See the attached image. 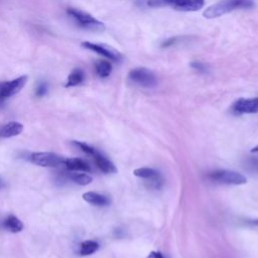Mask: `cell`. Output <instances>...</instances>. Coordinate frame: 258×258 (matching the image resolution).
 Listing matches in <instances>:
<instances>
[{
    "instance_id": "cell-1",
    "label": "cell",
    "mask_w": 258,
    "mask_h": 258,
    "mask_svg": "<svg viewBox=\"0 0 258 258\" xmlns=\"http://www.w3.org/2000/svg\"><path fill=\"white\" fill-rule=\"evenodd\" d=\"M253 5L252 0H221L209 6L204 11V16L206 18H216L237 9L251 8Z\"/></svg>"
},
{
    "instance_id": "cell-2",
    "label": "cell",
    "mask_w": 258,
    "mask_h": 258,
    "mask_svg": "<svg viewBox=\"0 0 258 258\" xmlns=\"http://www.w3.org/2000/svg\"><path fill=\"white\" fill-rule=\"evenodd\" d=\"M68 14L73 17L77 24L85 29H89V30H93V31H103L105 29V25L97 20L95 17H93L91 14L76 9V8H69L67 10Z\"/></svg>"
},
{
    "instance_id": "cell-3",
    "label": "cell",
    "mask_w": 258,
    "mask_h": 258,
    "mask_svg": "<svg viewBox=\"0 0 258 258\" xmlns=\"http://www.w3.org/2000/svg\"><path fill=\"white\" fill-rule=\"evenodd\" d=\"M207 177L214 182H218V183H224V184H235V185H239V184H244L246 183L247 179L246 177L237 172V171H233V170H216L213 172H210Z\"/></svg>"
},
{
    "instance_id": "cell-4",
    "label": "cell",
    "mask_w": 258,
    "mask_h": 258,
    "mask_svg": "<svg viewBox=\"0 0 258 258\" xmlns=\"http://www.w3.org/2000/svg\"><path fill=\"white\" fill-rule=\"evenodd\" d=\"M128 78L131 82L143 88H153L157 85L155 74L146 68H136L131 70Z\"/></svg>"
},
{
    "instance_id": "cell-5",
    "label": "cell",
    "mask_w": 258,
    "mask_h": 258,
    "mask_svg": "<svg viewBox=\"0 0 258 258\" xmlns=\"http://www.w3.org/2000/svg\"><path fill=\"white\" fill-rule=\"evenodd\" d=\"M66 158L52 152H34L30 155V161L42 167H55L64 163Z\"/></svg>"
},
{
    "instance_id": "cell-6",
    "label": "cell",
    "mask_w": 258,
    "mask_h": 258,
    "mask_svg": "<svg viewBox=\"0 0 258 258\" xmlns=\"http://www.w3.org/2000/svg\"><path fill=\"white\" fill-rule=\"evenodd\" d=\"M27 80L26 76H21L12 81L0 82V97L4 100L18 93L23 86L25 85Z\"/></svg>"
},
{
    "instance_id": "cell-7",
    "label": "cell",
    "mask_w": 258,
    "mask_h": 258,
    "mask_svg": "<svg viewBox=\"0 0 258 258\" xmlns=\"http://www.w3.org/2000/svg\"><path fill=\"white\" fill-rule=\"evenodd\" d=\"M82 45L84 47H86L87 49H90L98 54H101L111 60L114 61H119L122 58V54L117 51L116 49L105 45V44H99V43H93V42H89V41H85L82 43Z\"/></svg>"
},
{
    "instance_id": "cell-8",
    "label": "cell",
    "mask_w": 258,
    "mask_h": 258,
    "mask_svg": "<svg viewBox=\"0 0 258 258\" xmlns=\"http://www.w3.org/2000/svg\"><path fill=\"white\" fill-rule=\"evenodd\" d=\"M164 5H170L179 11H197L205 5V0H162Z\"/></svg>"
},
{
    "instance_id": "cell-9",
    "label": "cell",
    "mask_w": 258,
    "mask_h": 258,
    "mask_svg": "<svg viewBox=\"0 0 258 258\" xmlns=\"http://www.w3.org/2000/svg\"><path fill=\"white\" fill-rule=\"evenodd\" d=\"M232 109L234 112L240 114L258 113V98L239 99L233 104Z\"/></svg>"
},
{
    "instance_id": "cell-10",
    "label": "cell",
    "mask_w": 258,
    "mask_h": 258,
    "mask_svg": "<svg viewBox=\"0 0 258 258\" xmlns=\"http://www.w3.org/2000/svg\"><path fill=\"white\" fill-rule=\"evenodd\" d=\"M23 131V125L19 122L12 121L0 127V137L9 138L19 135Z\"/></svg>"
},
{
    "instance_id": "cell-11",
    "label": "cell",
    "mask_w": 258,
    "mask_h": 258,
    "mask_svg": "<svg viewBox=\"0 0 258 258\" xmlns=\"http://www.w3.org/2000/svg\"><path fill=\"white\" fill-rule=\"evenodd\" d=\"M95 163L97 164V166L100 168L101 171L105 172V173H114L117 171V168L115 167V165L109 160L107 159L105 156H103L101 153H99L98 151H96L93 155Z\"/></svg>"
},
{
    "instance_id": "cell-12",
    "label": "cell",
    "mask_w": 258,
    "mask_h": 258,
    "mask_svg": "<svg viewBox=\"0 0 258 258\" xmlns=\"http://www.w3.org/2000/svg\"><path fill=\"white\" fill-rule=\"evenodd\" d=\"M64 166L71 171H90V165L81 158H66Z\"/></svg>"
},
{
    "instance_id": "cell-13",
    "label": "cell",
    "mask_w": 258,
    "mask_h": 258,
    "mask_svg": "<svg viewBox=\"0 0 258 258\" xmlns=\"http://www.w3.org/2000/svg\"><path fill=\"white\" fill-rule=\"evenodd\" d=\"M83 199L94 206H107L110 204V201L107 197L100 195L98 192H94V191H88L85 192L83 195Z\"/></svg>"
},
{
    "instance_id": "cell-14",
    "label": "cell",
    "mask_w": 258,
    "mask_h": 258,
    "mask_svg": "<svg viewBox=\"0 0 258 258\" xmlns=\"http://www.w3.org/2000/svg\"><path fill=\"white\" fill-rule=\"evenodd\" d=\"M2 225L6 230H9L12 233H18L23 229L22 222L13 215H9L7 218H5Z\"/></svg>"
},
{
    "instance_id": "cell-15",
    "label": "cell",
    "mask_w": 258,
    "mask_h": 258,
    "mask_svg": "<svg viewBox=\"0 0 258 258\" xmlns=\"http://www.w3.org/2000/svg\"><path fill=\"white\" fill-rule=\"evenodd\" d=\"M85 80V73L81 69H75L72 71V73L68 77V81L66 84V87H75L80 84H82Z\"/></svg>"
},
{
    "instance_id": "cell-16",
    "label": "cell",
    "mask_w": 258,
    "mask_h": 258,
    "mask_svg": "<svg viewBox=\"0 0 258 258\" xmlns=\"http://www.w3.org/2000/svg\"><path fill=\"white\" fill-rule=\"evenodd\" d=\"M99 249V244L96 241L86 240L81 243L80 245V254L83 256L91 255L95 253Z\"/></svg>"
},
{
    "instance_id": "cell-17",
    "label": "cell",
    "mask_w": 258,
    "mask_h": 258,
    "mask_svg": "<svg viewBox=\"0 0 258 258\" xmlns=\"http://www.w3.org/2000/svg\"><path fill=\"white\" fill-rule=\"evenodd\" d=\"M95 70L99 77L106 78L112 72V64L107 60H99L95 63Z\"/></svg>"
},
{
    "instance_id": "cell-18",
    "label": "cell",
    "mask_w": 258,
    "mask_h": 258,
    "mask_svg": "<svg viewBox=\"0 0 258 258\" xmlns=\"http://www.w3.org/2000/svg\"><path fill=\"white\" fill-rule=\"evenodd\" d=\"M134 175L144 178V179H150L153 178L157 175H159V173L152 169V168H148V167H142V168H137L134 170Z\"/></svg>"
},
{
    "instance_id": "cell-19",
    "label": "cell",
    "mask_w": 258,
    "mask_h": 258,
    "mask_svg": "<svg viewBox=\"0 0 258 258\" xmlns=\"http://www.w3.org/2000/svg\"><path fill=\"white\" fill-rule=\"evenodd\" d=\"M70 178L74 182L81 184V185H87V184L91 183L93 180V178L86 173H73L70 175Z\"/></svg>"
},
{
    "instance_id": "cell-20",
    "label": "cell",
    "mask_w": 258,
    "mask_h": 258,
    "mask_svg": "<svg viewBox=\"0 0 258 258\" xmlns=\"http://www.w3.org/2000/svg\"><path fill=\"white\" fill-rule=\"evenodd\" d=\"M74 144L76 145V146H78L82 151H84L85 153H87V154H89V155H94V153L97 151L94 147H92V146H90L89 144H87V143H85V142H81V141H74Z\"/></svg>"
},
{
    "instance_id": "cell-21",
    "label": "cell",
    "mask_w": 258,
    "mask_h": 258,
    "mask_svg": "<svg viewBox=\"0 0 258 258\" xmlns=\"http://www.w3.org/2000/svg\"><path fill=\"white\" fill-rule=\"evenodd\" d=\"M46 92H47V85H46V83H44V82L39 83L37 85V87H36L35 95L37 97H42V96H44L46 94Z\"/></svg>"
},
{
    "instance_id": "cell-22",
    "label": "cell",
    "mask_w": 258,
    "mask_h": 258,
    "mask_svg": "<svg viewBox=\"0 0 258 258\" xmlns=\"http://www.w3.org/2000/svg\"><path fill=\"white\" fill-rule=\"evenodd\" d=\"M179 39H181V37H178V36H174V37H170L166 40H164L161 44L162 47H168V46H172L173 44H175L176 42L179 41Z\"/></svg>"
},
{
    "instance_id": "cell-23",
    "label": "cell",
    "mask_w": 258,
    "mask_h": 258,
    "mask_svg": "<svg viewBox=\"0 0 258 258\" xmlns=\"http://www.w3.org/2000/svg\"><path fill=\"white\" fill-rule=\"evenodd\" d=\"M191 68H194L195 70H197L198 72H201V73H205L207 72V66L201 61H192L190 63Z\"/></svg>"
},
{
    "instance_id": "cell-24",
    "label": "cell",
    "mask_w": 258,
    "mask_h": 258,
    "mask_svg": "<svg viewBox=\"0 0 258 258\" xmlns=\"http://www.w3.org/2000/svg\"><path fill=\"white\" fill-rule=\"evenodd\" d=\"M147 258H164L162 256V254L160 252H156V251H152L149 253V255L147 256Z\"/></svg>"
},
{
    "instance_id": "cell-25",
    "label": "cell",
    "mask_w": 258,
    "mask_h": 258,
    "mask_svg": "<svg viewBox=\"0 0 258 258\" xmlns=\"http://www.w3.org/2000/svg\"><path fill=\"white\" fill-rule=\"evenodd\" d=\"M247 223H249V224H251V225L258 226V219H257V220H251V221H248Z\"/></svg>"
},
{
    "instance_id": "cell-26",
    "label": "cell",
    "mask_w": 258,
    "mask_h": 258,
    "mask_svg": "<svg viewBox=\"0 0 258 258\" xmlns=\"http://www.w3.org/2000/svg\"><path fill=\"white\" fill-rule=\"evenodd\" d=\"M4 102H5V100H4V99H2V98L0 97V107L4 104Z\"/></svg>"
},
{
    "instance_id": "cell-27",
    "label": "cell",
    "mask_w": 258,
    "mask_h": 258,
    "mask_svg": "<svg viewBox=\"0 0 258 258\" xmlns=\"http://www.w3.org/2000/svg\"><path fill=\"white\" fill-rule=\"evenodd\" d=\"M256 151H258V146H257V147H255V148H253V149H252V152H256Z\"/></svg>"
}]
</instances>
